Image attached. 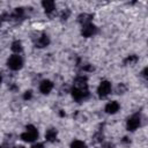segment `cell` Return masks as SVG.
<instances>
[{"mask_svg": "<svg viewBox=\"0 0 148 148\" xmlns=\"http://www.w3.org/2000/svg\"><path fill=\"white\" fill-rule=\"evenodd\" d=\"M20 138L24 142H34L38 139V130L34 125H28L25 130L21 133Z\"/></svg>", "mask_w": 148, "mask_h": 148, "instance_id": "cell-1", "label": "cell"}, {"mask_svg": "<svg viewBox=\"0 0 148 148\" xmlns=\"http://www.w3.org/2000/svg\"><path fill=\"white\" fill-rule=\"evenodd\" d=\"M7 66L12 71H18L23 66V58L21 54H12L7 59Z\"/></svg>", "mask_w": 148, "mask_h": 148, "instance_id": "cell-2", "label": "cell"}, {"mask_svg": "<svg viewBox=\"0 0 148 148\" xmlns=\"http://www.w3.org/2000/svg\"><path fill=\"white\" fill-rule=\"evenodd\" d=\"M71 92H72L73 98L76 102H82V101L87 99L88 96H89L88 88H76V87H73V89L71 90Z\"/></svg>", "mask_w": 148, "mask_h": 148, "instance_id": "cell-3", "label": "cell"}, {"mask_svg": "<svg viewBox=\"0 0 148 148\" xmlns=\"http://www.w3.org/2000/svg\"><path fill=\"white\" fill-rule=\"evenodd\" d=\"M111 91H112V84H111V82L108 81V80L102 81V82L98 84V87H97V94H98V96L102 97V98L109 96V95L111 94Z\"/></svg>", "mask_w": 148, "mask_h": 148, "instance_id": "cell-4", "label": "cell"}, {"mask_svg": "<svg viewBox=\"0 0 148 148\" xmlns=\"http://www.w3.org/2000/svg\"><path fill=\"white\" fill-rule=\"evenodd\" d=\"M141 125V117L135 113V114H132L127 121H126V128L130 131V132H134L135 130H138Z\"/></svg>", "mask_w": 148, "mask_h": 148, "instance_id": "cell-5", "label": "cell"}, {"mask_svg": "<svg viewBox=\"0 0 148 148\" xmlns=\"http://www.w3.org/2000/svg\"><path fill=\"white\" fill-rule=\"evenodd\" d=\"M53 87H54V86H53V82H52L51 80H47V79H45V80L40 81L38 89H39V91H40L43 95H49V94L52 91Z\"/></svg>", "mask_w": 148, "mask_h": 148, "instance_id": "cell-6", "label": "cell"}, {"mask_svg": "<svg viewBox=\"0 0 148 148\" xmlns=\"http://www.w3.org/2000/svg\"><path fill=\"white\" fill-rule=\"evenodd\" d=\"M96 31H97V28L92 23L84 24V25H82V29H81V34L83 37H92L96 34Z\"/></svg>", "mask_w": 148, "mask_h": 148, "instance_id": "cell-7", "label": "cell"}, {"mask_svg": "<svg viewBox=\"0 0 148 148\" xmlns=\"http://www.w3.org/2000/svg\"><path fill=\"white\" fill-rule=\"evenodd\" d=\"M119 109H120V105H119V103L117 101H110V102H108L106 105H105V108H104V110H105V112L108 114H114V113H117L119 111Z\"/></svg>", "mask_w": 148, "mask_h": 148, "instance_id": "cell-8", "label": "cell"}, {"mask_svg": "<svg viewBox=\"0 0 148 148\" xmlns=\"http://www.w3.org/2000/svg\"><path fill=\"white\" fill-rule=\"evenodd\" d=\"M42 6L45 10V13L47 15H52L54 12H56V3L54 1H51V0H44L42 2Z\"/></svg>", "mask_w": 148, "mask_h": 148, "instance_id": "cell-9", "label": "cell"}, {"mask_svg": "<svg viewBox=\"0 0 148 148\" xmlns=\"http://www.w3.org/2000/svg\"><path fill=\"white\" fill-rule=\"evenodd\" d=\"M49 44H50V38H49V36L45 35V34L40 35V36L37 37V39H36V46H38V47H46Z\"/></svg>", "mask_w": 148, "mask_h": 148, "instance_id": "cell-10", "label": "cell"}, {"mask_svg": "<svg viewBox=\"0 0 148 148\" xmlns=\"http://www.w3.org/2000/svg\"><path fill=\"white\" fill-rule=\"evenodd\" d=\"M10 50L13 51L14 54H21V52L23 51V45H22L21 40H14L10 44Z\"/></svg>", "mask_w": 148, "mask_h": 148, "instance_id": "cell-11", "label": "cell"}, {"mask_svg": "<svg viewBox=\"0 0 148 148\" xmlns=\"http://www.w3.org/2000/svg\"><path fill=\"white\" fill-rule=\"evenodd\" d=\"M57 136H58V133L54 128H49L46 130L45 132V140L49 141V142H53L57 140Z\"/></svg>", "mask_w": 148, "mask_h": 148, "instance_id": "cell-12", "label": "cell"}, {"mask_svg": "<svg viewBox=\"0 0 148 148\" xmlns=\"http://www.w3.org/2000/svg\"><path fill=\"white\" fill-rule=\"evenodd\" d=\"M91 18H92V16H91L90 14L83 13V14H81V15L79 16V22H80L82 25H84V24L91 23Z\"/></svg>", "mask_w": 148, "mask_h": 148, "instance_id": "cell-13", "label": "cell"}, {"mask_svg": "<svg viewBox=\"0 0 148 148\" xmlns=\"http://www.w3.org/2000/svg\"><path fill=\"white\" fill-rule=\"evenodd\" d=\"M71 148H87V145L82 140H74L71 143Z\"/></svg>", "mask_w": 148, "mask_h": 148, "instance_id": "cell-14", "label": "cell"}, {"mask_svg": "<svg viewBox=\"0 0 148 148\" xmlns=\"http://www.w3.org/2000/svg\"><path fill=\"white\" fill-rule=\"evenodd\" d=\"M138 60H139V58H138L135 54H131V56H128V57L125 59V64H126V65H135V64L138 62Z\"/></svg>", "mask_w": 148, "mask_h": 148, "instance_id": "cell-15", "label": "cell"}, {"mask_svg": "<svg viewBox=\"0 0 148 148\" xmlns=\"http://www.w3.org/2000/svg\"><path fill=\"white\" fill-rule=\"evenodd\" d=\"M31 97H32V91H31V90L24 91V94H23V99L29 101V99H31Z\"/></svg>", "mask_w": 148, "mask_h": 148, "instance_id": "cell-16", "label": "cell"}, {"mask_svg": "<svg viewBox=\"0 0 148 148\" xmlns=\"http://www.w3.org/2000/svg\"><path fill=\"white\" fill-rule=\"evenodd\" d=\"M68 16H69V10H68V9H65V10L62 12V14H61V18H62V20H67Z\"/></svg>", "mask_w": 148, "mask_h": 148, "instance_id": "cell-17", "label": "cell"}, {"mask_svg": "<svg viewBox=\"0 0 148 148\" xmlns=\"http://www.w3.org/2000/svg\"><path fill=\"white\" fill-rule=\"evenodd\" d=\"M31 148H44V145L43 143H39V142H36L31 146Z\"/></svg>", "mask_w": 148, "mask_h": 148, "instance_id": "cell-18", "label": "cell"}, {"mask_svg": "<svg viewBox=\"0 0 148 148\" xmlns=\"http://www.w3.org/2000/svg\"><path fill=\"white\" fill-rule=\"evenodd\" d=\"M125 90H126V88L124 87V84H123V83H120V84L118 86V92L120 94V91H125Z\"/></svg>", "mask_w": 148, "mask_h": 148, "instance_id": "cell-19", "label": "cell"}, {"mask_svg": "<svg viewBox=\"0 0 148 148\" xmlns=\"http://www.w3.org/2000/svg\"><path fill=\"white\" fill-rule=\"evenodd\" d=\"M13 148H25L24 146H15V147H13Z\"/></svg>", "mask_w": 148, "mask_h": 148, "instance_id": "cell-20", "label": "cell"}, {"mask_svg": "<svg viewBox=\"0 0 148 148\" xmlns=\"http://www.w3.org/2000/svg\"><path fill=\"white\" fill-rule=\"evenodd\" d=\"M2 83V75H1V73H0V84Z\"/></svg>", "mask_w": 148, "mask_h": 148, "instance_id": "cell-21", "label": "cell"}, {"mask_svg": "<svg viewBox=\"0 0 148 148\" xmlns=\"http://www.w3.org/2000/svg\"><path fill=\"white\" fill-rule=\"evenodd\" d=\"M105 148H110V147H105Z\"/></svg>", "mask_w": 148, "mask_h": 148, "instance_id": "cell-22", "label": "cell"}]
</instances>
